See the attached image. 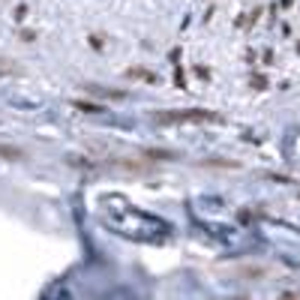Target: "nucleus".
<instances>
[{
  "label": "nucleus",
  "instance_id": "3",
  "mask_svg": "<svg viewBox=\"0 0 300 300\" xmlns=\"http://www.w3.org/2000/svg\"><path fill=\"white\" fill-rule=\"evenodd\" d=\"M75 108H81V111H102V105H96V102H75Z\"/></svg>",
  "mask_w": 300,
  "mask_h": 300
},
{
  "label": "nucleus",
  "instance_id": "4",
  "mask_svg": "<svg viewBox=\"0 0 300 300\" xmlns=\"http://www.w3.org/2000/svg\"><path fill=\"white\" fill-rule=\"evenodd\" d=\"M129 78H147V81H153V75L144 72V69H129Z\"/></svg>",
  "mask_w": 300,
  "mask_h": 300
},
{
  "label": "nucleus",
  "instance_id": "2",
  "mask_svg": "<svg viewBox=\"0 0 300 300\" xmlns=\"http://www.w3.org/2000/svg\"><path fill=\"white\" fill-rule=\"evenodd\" d=\"M21 150L18 147H9V144H0V159H18Z\"/></svg>",
  "mask_w": 300,
  "mask_h": 300
},
{
  "label": "nucleus",
  "instance_id": "1",
  "mask_svg": "<svg viewBox=\"0 0 300 300\" xmlns=\"http://www.w3.org/2000/svg\"><path fill=\"white\" fill-rule=\"evenodd\" d=\"M213 123L219 120V114L213 111H201V108H192V111H162L156 114V123Z\"/></svg>",
  "mask_w": 300,
  "mask_h": 300
}]
</instances>
